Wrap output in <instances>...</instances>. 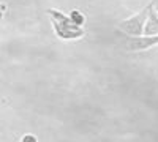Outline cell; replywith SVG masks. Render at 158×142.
<instances>
[{"label": "cell", "instance_id": "6da1fadb", "mask_svg": "<svg viewBox=\"0 0 158 142\" xmlns=\"http://www.w3.org/2000/svg\"><path fill=\"white\" fill-rule=\"evenodd\" d=\"M48 14L51 16V24L54 27V32L59 38L62 40H79L85 35V32L82 30V27L73 24L70 16L63 14L62 11L57 10H48Z\"/></svg>", "mask_w": 158, "mask_h": 142}, {"label": "cell", "instance_id": "7a4b0ae2", "mask_svg": "<svg viewBox=\"0 0 158 142\" xmlns=\"http://www.w3.org/2000/svg\"><path fill=\"white\" fill-rule=\"evenodd\" d=\"M153 0L146 6L142 8L138 14L131 16L125 21H120L117 24V29L123 32L127 36H142L144 35V27H146V22H147V18H149V13L150 10L153 8Z\"/></svg>", "mask_w": 158, "mask_h": 142}, {"label": "cell", "instance_id": "3957f363", "mask_svg": "<svg viewBox=\"0 0 158 142\" xmlns=\"http://www.w3.org/2000/svg\"><path fill=\"white\" fill-rule=\"evenodd\" d=\"M158 44V35H152V36H147V35H142V36H127L125 40V46L128 51H146V49H150L153 46Z\"/></svg>", "mask_w": 158, "mask_h": 142}, {"label": "cell", "instance_id": "277c9868", "mask_svg": "<svg viewBox=\"0 0 158 142\" xmlns=\"http://www.w3.org/2000/svg\"><path fill=\"white\" fill-rule=\"evenodd\" d=\"M144 35H147V36L158 35V11L155 10V5H153V8L149 13L146 27H144Z\"/></svg>", "mask_w": 158, "mask_h": 142}, {"label": "cell", "instance_id": "5b68a950", "mask_svg": "<svg viewBox=\"0 0 158 142\" xmlns=\"http://www.w3.org/2000/svg\"><path fill=\"white\" fill-rule=\"evenodd\" d=\"M70 19H71V22H73V24L79 25V27H82L84 22H85V16L82 14L81 11H77V10L70 11Z\"/></svg>", "mask_w": 158, "mask_h": 142}, {"label": "cell", "instance_id": "8992f818", "mask_svg": "<svg viewBox=\"0 0 158 142\" xmlns=\"http://www.w3.org/2000/svg\"><path fill=\"white\" fill-rule=\"evenodd\" d=\"M21 142H38V139H36L35 134L27 133V134H24V136L21 137Z\"/></svg>", "mask_w": 158, "mask_h": 142}, {"label": "cell", "instance_id": "52a82bcc", "mask_svg": "<svg viewBox=\"0 0 158 142\" xmlns=\"http://www.w3.org/2000/svg\"><path fill=\"white\" fill-rule=\"evenodd\" d=\"M153 3H155V5H158V0H153Z\"/></svg>", "mask_w": 158, "mask_h": 142}]
</instances>
